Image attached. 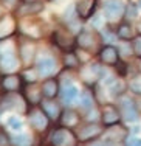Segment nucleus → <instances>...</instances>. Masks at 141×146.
I'll use <instances>...</instances> for the list:
<instances>
[{"label": "nucleus", "mask_w": 141, "mask_h": 146, "mask_svg": "<svg viewBox=\"0 0 141 146\" xmlns=\"http://www.w3.org/2000/svg\"><path fill=\"white\" fill-rule=\"evenodd\" d=\"M3 107V110H13V112H17V115H26L28 110L31 109V106L28 104V101L25 100V96L20 95L17 92L13 93H5V98H3V103L0 104Z\"/></svg>", "instance_id": "nucleus-1"}, {"label": "nucleus", "mask_w": 141, "mask_h": 146, "mask_svg": "<svg viewBox=\"0 0 141 146\" xmlns=\"http://www.w3.org/2000/svg\"><path fill=\"white\" fill-rule=\"evenodd\" d=\"M79 140L76 132L68 127H56L50 132V145L51 146H78Z\"/></svg>", "instance_id": "nucleus-2"}, {"label": "nucleus", "mask_w": 141, "mask_h": 146, "mask_svg": "<svg viewBox=\"0 0 141 146\" xmlns=\"http://www.w3.org/2000/svg\"><path fill=\"white\" fill-rule=\"evenodd\" d=\"M36 53H37V45L33 37L23 36L20 40H17V54H19V59L23 65L30 67L31 62L34 61Z\"/></svg>", "instance_id": "nucleus-3"}, {"label": "nucleus", "mask_w": 141, "mask_h": 146, "mask_svg": "<svg viewBox=\"0 0 141 146\" xmlns=\"http://www.w3.org/2000/svg\"><path fill=\"white\" fill-rule=\"evenodd\" d=\"M26 115H28L30 126H31L36 132H39V134H45V132L50 129L51 120L47 117V113L43 112L40 107H37V106L31 107V109L28 110V113H26Z\"/></svg>", "instance_id": "nucleus-4"}, {"label": "nucleus", "mask_w": 141, "mask_h": 146, "mask_svg": "<svg viewBox=\"0 0 141 146\" xmlns=\"http://www.w3.org/2000/svg\"><path fill=\"white\" fill-rule=\"evenodd\" d=\"M105 70L101 64H85L79 67V78L87 86H95L101 78H104Z\"/></svg>", "instance_id": "nucleus-5"}, {"label": "nucleus", "mask_w": 141, "mask_h": 146, "mask_svg": "<svg viewBox=\"0 0 141 146\" xmlns=\"http://www.w3.org/2000/svg\"><path fill=\"white\" fill-rule=\"evenodd\" d=\"M102 14L109 22L121 20L126 14V5L121 0H105L102 5Z\"/></svg>", "instance_id": "nucleus-6"}, {"label": "nucleus", "mask_w": 141, "mask_h": 146, "mask_svg": "<svg viewBox=\"0 0 141 146\" xmlns=\"http://www.w3.org/2000/svg\"><path fill=\"white\" fill-rule=\"evenodd\" d=\"M76 137L79 141L82 143H88V141H93V140H98V138L102 137L104 134V127H101L99 124L96 123H87L84 126H79L76 127Z\"/></svg>", "instance_id": "nucleus-7"}, {"label": "nucleus", "mask_w": 141, "mask_h": 146, "mask_svg": "<svg viewBox=\"0 0 141 146\" xmlns=\"http://www.w3.org/2000/svg\"><path fill=\"white\" fill-rule=\"evenodd\" d=\"M119 112H121L123 120L127 121V123H136L140 118V110L136 103L124 95L119 98Z\"/></svg>", "instance_id": "nucleus-8"}, {"label": "nucleus", "mask_w": 141, "mask_h": 146, "mask_svg": "<svg viewBox=\"0 0 141 146\" xmlns=\"http://www.w3.org/2000/svg\"><path fill=\"white\" fill-rule=\"evenodd\" d=\"M121 112L119 107H116L112 103H104L101 106V123L104 124V127H110L113 124H118L121 121Z\"/></svg>", "instance_id": "nucleus-9"}, {"label": "nucleus", "mask_w": 141, "mask_h": 146, "mask_svg": "<svg viewBox=\"0 0 141 146\" xmlns=\"http://www.w3.org/2000/svg\"><path fill=\"white\" fill-rule=\"evenodd\" d=\"M76 44L81 47V50H85L92 54L99 53V50H101L98 36H96L95 33H92V31H82L81 34H78Z\"/></svg>", "instance_id": "nucleus-10"}, {"label": "nucleus", "mask_w": 141, "mask_h": 146, "mask_svg": "<svg viewBox=\"0 0 141 146\" xmlns=\"http://www.w3.org/2000/svg\"><path fill=\"white\" fill-rule=\"evenodd\" d=\"M129 134H130V131L126 126L118 123V124H113L110 127H105L101 138L105 143H110V141H126L129 138Z\"/></svg>", "instance_id": "nucleus-11"}, {"label": "nucleus", "mask_w": 141, "mask_h": 146, "mask_svg": "<svg viewBox=\"0 0 141 146\" xmlns=\"http://www.w3.org/2000/svg\"><path fill=\"white\" fill-rule=\"evenodd\" d=\"M23 86V78L20 75H14V73H8V75L0 78V89L5 93H13L19 92Z\"/></svg>", "instance_id": "nucleus-12"}, {"label": "nucleus", "mask_w": 141, "mask_h": 146, "mask_svg": "<svg viewBox=\"0 0 141 146\" xmlns=\"http://www.w3.org/2000/svg\"><path fill=\"white\" fill-rule=\"evenodd\" d=\"M98 56H99L101 64L109 65V67H116L119 64V51L113 45H104V47H101Z\"/></svg>", "instance_id": "nucleus-13"}, {"label": "nucleus", "mask_w": 141, "mask_h": 146, "mask_svg": "<svg viewBox=\"0 0 141 146\" xmlns=\"http://www.w3.org/2000/svg\"><path fill=\"white\" fill-rule=\"evenodd\" d=\"M17 30V20L11 14H3L0 17V40L9 39V36L16 33Z\"/></svg>", "instance_id": "nucleus-14"}, {"label": "nucleus", "mask_w": 141, "mask_h": 146, "mask_svg": "<svg viewBox=\"0 0 141 146\" xmlns=\"http://www.w3.org/2000/svg\"><path fill=\"white\" fill-rule=\"evenodd\" d=\"M53 40H54V44L59 48H62V50H71V48L74 47V44H76V40L73 39L70 31L62 30V28L56 30L53 33Z\"/></svg>", "instance_id": "nucleus-15"}, {"label": "nucleus", "mask_w": 141, "mask_h": 146, "mask_svg": "<svg viewBox=\"0 0 141 146\" xmlns=\"http://www.w3.org/2000/svg\"><path fill=\"white\" fill-rule=\"evenodd\" d=\"M81 113L76 112V110L73 109H65L62 110V113H61L59 117V123L62 127H68V129H76L79 127V124H81Z\"/></svg>", "instance_id": "nucleus-16"}, {"label": "nucleus", "mask_w": 141, "mask_h": 146, "mask_svg": "<svg viewBox=\"0 0 141 146\" xmlns=\"http://www.w3.org/2000/svg\"><path fill=\"white\" fill-rule=\"evenodd\" d=\"M20 59L17 53L0 54V72L3 73H14L20 67Z\"/></svg>", "instance_id": "nucleus-17"}, {"label": "nucleus", "mask_w": 141, "mask_h": 146, "mask_svg": "<svg viewBox=\"0 0 141 146\" xmlns=\"http://www.w3.org/2000/svg\"><path fill=\"white\" fill-rule=\"evenodd\" d=\"M96 5H98V0H76L74 3V8H76V14L79 19H90L93 16Z\"/></svg>", "instance_id": "nucleus-18"}, {"label": "nucleus", "mask_w": 141, "mask_h": 146, "mask_svg": "<svg viewBox=\"0 0 141 146\" xmlns=\"http://www.w3.org/2000/svg\"><path fill=\"white\" fill-rule=\"evenodd\" d=\"M36 68H37V72H39L40 78H50V76H53L54 73H56L57 65H56V61H54L53 58L43 56L37 61Z\"/></svg>", "instance_id": "nucleus-19"}, {"label": "nucleus", "mask_w": 141, "mask_h": 146, "mask_svg": "<svg viewBox=\"0 0 141 146\" xmlns=\"http://www.w3.org/2000/svg\"><path fill=\"white\" fill-rule=\"evenodd\" d=\"M40 109L47 113V117L50 118L51 121H59V117H61V113H62V107H61V104L57 101L45 98V100L40 101Z\"/></svg>", "instance_id": "nucleus-20"}, {"label": "nucleus", "mask_w": 141, "mask_h": 146, "mask_svg": "<svg viewBox=\"0 0 141 146\" xmlns=\"http://www.w3.org/2000/svg\"><path fill=\"white\" fill-rule=\"evenodd\" d=\"M40 89H42L43 98H48V100H54L57 95H59V92H61L59 81H57L56 78H53V76H50V78H45V79H43V82H42V86H40Z\"/></svg>", "instance_id": "nucleus-21"}, {"label": "nucleus", "mask_w": 141, "mask_h": 146, "mask_svg": "<svg viewBox=\"0 0 141 146\" xmlns=\"http://www.w3.org/2000/svg\"><path fill=\"white\" fill-rule=\"evenodd\" d=\"M42 9H43V3L39 2V0H36V2H23L17 6V14L20 17H30V16H36Z\"/></svg>", "instance_id": "nucleus-22"}, {"label": "nucleus", "mask_w": 141, "mask_h": 146, "mask_svg": "<svg viewBox=\"0 0 141 146\" xmlns=\"http://www.w3.org/2000/svg\"><path fill=\"white\" fill-rule=\"evenodd\" d=\"M105 86L109 89V93L113 96V98H121L123 95L126 93V89H127V84L123 79L119 78H109L105 79Z\"/></svg>", "instance_id": "nucleus-23"}, {"label": "nucleus", "mask_w": 141, "mask_h": 146, "mask_svg": "<svg viewBox=\"0 0 141 146\" xmlns=\"http://www.w3.org/2000/svg\"><path fill=\"white\" fill-rule=\"evenodd\" d=\"M59 95H61L62 103L71 104V103L78 101V98H79V89L73 84V82H68V84H65L64 87L61 89Z\"/></svg>", "instance_id": "nucleus-24"}, {"label": "nucleus", "mask_w": 141, "mask_h": 146, "mask_svg": "<svg viewBox=\"0 0 141 146\" xmlns=\"http://www.w3.org/2000/svg\"><path fill=\"white\" fill-rule=\"evenodd\" d=\"M23 96H25V100L28 101V104H30L31 107L37 106V104H40V101L43 100L42 89L37 87L36 84H28V87H26V92L23 93Z\"/></svg>", "instance_id": "nucleus-25"}, {"label": "nucleus", "mask_w": 141, "mask_h": 146, "mask_svg": "<svg viewBox=\"0 0 141 146\" xmlns=\"http://www.w3.org/2000/svg\"><path fill=\"white\" fill-rule=\"evenodd\" d=\"M79 106H81V109L84 110H90L95 107V103H96V98L93 95V92L92 90H82L81 93H79Z\"/></svg>", "instance_id": "nucleus-26"}, {"label": "nucleus", "mask_w": 141, "mask_h": 146, "mask_svg": "<svg viewBox=\"0 0 141 146\" xmlns=\"http://www.w3.org/2000/svg\"><path fill=\"white\" fill-rule=\"evenodd\" d=\"M33 143H34L33 135L25 134V132H17L14 137H11L13 146H33Z\"/></svg>", "instance_id": "nucleus-27"}, {"label": "nucleus", "mask_w": 141, "mask_h": 146, "mask_svg": "<svg viewBox=\"0 0 141 146\" xmlns=\"http://www.w3.org/2000/svg\"><path fill=\"white\" fill-rule=\"evenodd\" d=\"M116 36H118V39H121V40L132 39V37H133V28H132V25H130L129 22L119 23V27L116 28Z\"/></svg>", "instance_id": "nucleus-28"}, {"label": "nucleus", "mask_w": 141, "mask_h": 146, "mask_svg": "<svg viewBox=\"0 0 141 146\" xmlns=\"http://www.w3.org/2000/svg\"><path fill=\"white\" fill-rule=\"evenodd\" d=\"M64 65L67 68H76V67H81V59L76 53L73 51H65L64 54Z\"/></svg>", "instance_id": "nucleus-29"}, {"label": "nucleus", "mask_w": 141, "mask_h": 146, "mask_svg": "<svg viewBox=\"0 0 141 146\" xmlns=\"http://www.w3.org/2000/svg\"><path fill=\"white\" fill-rule=\"evenodd\" d=\"M6 124H8L9 129L14 131V132H22L23 127H25V124H23L22 118H20L19 115H11V117H8V120H6Z\"/></svg>", "instance_id": "nucleus-30"}, {"label": "nucleus", "mask_w": 141, "mask_h": 146, "mask_svg": "<svg viewBox=\"0 0 141 146\" xmlns=\"http://www.w3.org/2000/svg\"><path fill=\"white\" fill-rule=\"evenodd\" d=\"M22 78H23V81L28 82V84H36V81L40 78V75H39V72H37L36 67H28L23 72Z\"/></svg>", "instance_id": "nucleus-31"}, {"label": "nucleus", "mask_w": 141, "mask_h": 146, "mask_svg": "<svg viewBox=\"0 0 141 146\" xmlns=\"http://www.w3.org/2000/svg\"><path fill=\"white\" fill-rule=\"evenodd\" d=\"M116 48H118L119 54H123V56H132L133 54V47H132V44H129V40L121 42Z\"/></svg>", "instance_id": "nucleus-32"}, {"label": "nucleus", "mask_w": 141, "mask_h": 146, "mask_svg": "<svg viewBox=\"0 0 141 146\" xmlns=\"http://www.w3.org/2000/svg\"><path fill=\"white\" fill-rule=\"evenodd\" d=\"M129 89L132 90L133 93H138V95H141V76H135V78L130 79Z\"/></svg>", "instance_id": "nucleus-33"}, {"label": "nucleus", "mask_w": 141, "mask_h": 146, "mask_svg": "<svg viewBox=\"0 0 141 146\" xmlns=\"http://www.w3.org/2000/svg\"><path fill=\"white\" fill-rule=\"evenodd\" d=\"M104 16H92V20H90V23H92V28H95V30H102L104 28Z\"/></svg>", "instance_id": "nucleus-34"}, {"label": "nucleus", "mask_w": 141, "mask_h": 146, "mask_svg": "<svg viewBox=\"0 0 141 146\" xmlns=\"http://www.w3.org/2000/svg\"><path fill=\"white\" fill-rule=\"evenodd\" d=\"M132 47H133V54L138 56V58H141V34H140V36H136V37H133Z\"/></svg>", "instance_id": "nucleus-35"}, {"label": "nucleus", "mask_w": 141, "mask_h": 146, "mask_svg": "<svg viewBox=\"0 0 141 146\" xmlns=\"http://www.w3.org/2000/svg\"><path fill=\"white\" fill-rule=\"evenodd\" d=\"M136 13H138V6H136V5L129 3V5L126 6V14H127V17H130V19H135V17H136Z\"/></svg>", "instance_id": "nucleus-36"}, {"label": "nucleus", "mask_w": 141, "mask_h": 146, "mask_svg": "<svg viewBox=\"0 0 141 146\" xmlns=\"http://www.w3.org/2000/svg\"><path fill=\"white\" fill-rule=\"evenodd\" d=\"M116 33H113V31H110V30H104L102 31V39L105 40V42H115L116 40Z\"/></svg>", "instance_id": "nucleus-37"}, {"label": "nucleus", "mask_w": 141, "mask_h": 146, "mask_svg": "<svg viewBox=\"0 0 141 146\" xmlns=\"http://www.w3.org/2000/svg\"><path fill=\"white\" fill-rule=\"evenodd\" d=\"M0 2H2L3 6H6L8 9H14V8H17V6L20 5L19 0H0Z\"/></svg>", "instance_id": "nucleus-38"}, {"label": "nucleus", "mask_w": 141, "mask_h": 146, "mask_svg": "<svg viewBox=\"0 0 141 146\" xmlns=\"http://www.w3.org/2000/svg\"><path fill=\"white\" fill-rule=\"evenodd\" d=\"M127 146H141V138L140 137H129L126 140Z\"/></svg>", "instance_id": "nucleus-39"}, {"label": "nucleus", "mask_w": 141, "mask_h": 146, "mask_svg": "<svg viewBox=\"0 0 141 146\" xmlns=\"http://www.w3.org/2000/svg\"><path fill=\"white\" fill-rule=\"evenodd\" d=\"M11 145V138L8 135H3V131H0V146H9Z\"/></svg>", "instance_id": "nucleus-40"}, {"label": "nucleus", "mask_w": 141, "mask_h": 146, "mask_svg": "<svg viewBox=\"0 0 141 146\" xmlns=\"http://www.w3.org/2000/svg\"><path fill=\"white\" fill-rule=\"evenodd\" d=\"M87 146H105L104 140H93V141H88Z\"/></svg>", "instance_id": "nucleus-41"}, {"label": "nucleus", "mask_w": 141, "mask_h": 146, "mask_svg": "<svg viewBox=\"0 0 141 146\" xmlns=\"http://www.w3.org/2000/svg\"><path fill=\"white\" fill-rule=\"evenodd\" d=\"M105 146H127L126 141H110V143H105Z\"/></svg>", "instance_id": "nucleus-42"}, {"label": "nucleus", "mask_w": 141, "mask_h": 146, "mask_svg": "<svg viewBox=\"0 0 141 146\" xmlns=\"http://www.w3.org/2000/svg\"><path fill=\"white\" fill-rule=\"evenodd\" d=\"M138 31H140V33H141V19L138 20Z\"/></svg>", "instance_id": "nucleus-43"}, {"label": "nucleus", "mask_w": 141, "mask_h": 146, "mask_svg": "<svg viewBox=\"0 0 141 146\" xmlns=\"http://www.w3.org/2000/svg\"><path fill=\"white\" fill-rule=\"evenodd\" d=\"M2 112H3V107L0 106V117H2Z\"/></svg>", "instance_id": "nucleus-44"}, {"label": "nucleus", "mask_w": 141, "mask_h": 146, "mask_svg": "<svg viewBox=\"0 0 141 146\" xmlns=\"http://www.w3.org/2000/svg\"><path fill=\"white\" fill-rule=\"evenodd\" d=\"M3 16V11H2V6H0V17Z\"/></svg>", "instance_id": "nucleus-45"}, {"label": "nucleus", "mask_w": 141, "mask_h": 146, "mask_svg": "<svg viewBox=\"0 0 141 146\" xmlns=\"http://www.w3.org/2000/svg\"><path fill=\"white\" fill-rule=\"evenodd\" d=\"M138 8L141 9V0H140V3H138Z\"/></svg>", "instance_id": "nucleus-46"}, {"label": "nucleus", "mask_w": 141, "mask_h": 146, "mask_svg": "<svg viewBox=\"0 0 141 146\" xmlns=\"http://www.w3.org/2000/svg\"><path fill=\"white\" fill-rule=\"evenodd\" d=\"M50 2H57V0H50Z\"/></svg>", "instance_id": "nucleus-47"}]
</instances>
